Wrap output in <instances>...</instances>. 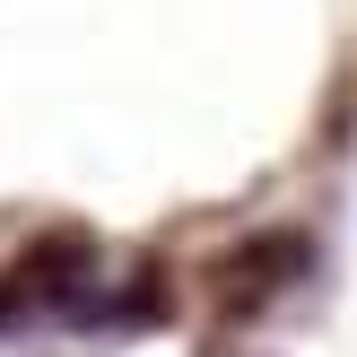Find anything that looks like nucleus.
<instances>
[{"label": "nucleus", "instance_id": "obj_1", "mask_svg": "<svg viewBox=\"0 0 357 357\" xmlns=\"http://www.w3.org/2000/svg\"><path fill=\"white\" fill-rule=\"evenodd\" d=\"M305 271V236H253L227 253V305H253V296L288 288V279Z\"/></svg>", "mask_w": 357, "mask_h": 357}]
</instances>
